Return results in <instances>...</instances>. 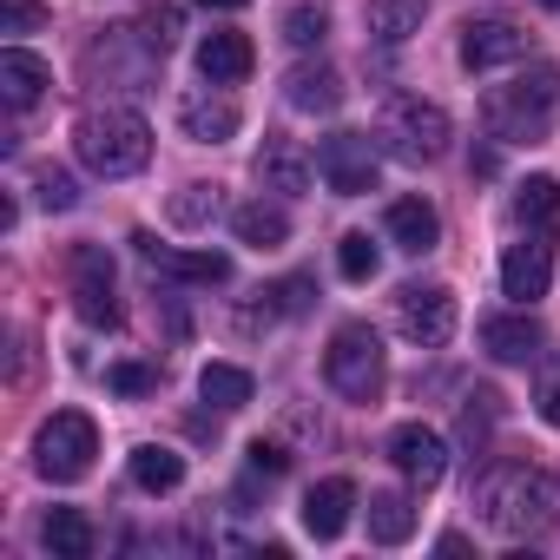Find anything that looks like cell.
Listing matches in <instances>:
<instances>
[{"instance_id":"41","label":"cell","mask_w":560,"mask_h":560,"mask_svg":"<svg viewBox=\"0 0 560 560\" xmlns=\"http://www.w3.org/2000/svg\"><path fill=\"white\" fill-rule=\"evenodd\" d=\"M540 8H553V14H560V0H540Z\"/></svg>"},{"instance_id":"19","label":"cell","mask_w":560,"mask_h":560,"mask_svg":"<svg viewBox=\"0 0 560 560\" xmlns=\"http://www.w3.org/2000/svg\"><path fill=\"white\" fill-rule=\"evenodd\" d=\"M383 224H389V237H396V250H409V257H422V250H435V237H442V218H435V205H429V198H396Z\"/></svg>"},{"instance_id":"3","label":"cell","mask_w":560,"mask_h":560,"mask_svg":"<svg viewBox=\"0 0 560 560\" xmlns=\"http://www.w3.org/2000/svg\"><path fill=\"white\" fill-rule=\"evenodd\" d=\"M553 113H560V67H527L521 80H508V86H494V93L481 100L488 132L508 139V145H534V139H547Z\"/></svg>"},{"instance_id":"16","label":"cell","mask_w":560,"mask_h":560,"mask_svg":"<svg viewBox=\"0 0 560 560\" xmlns=\"http://www.w3.org/2000/svg\"><path fill=\"white\" fill-rule=\"evenodd\" d=\"M547 284H553V257H547V244H508V257H501V291L514 298V304H534V298H547Z\"/></svg>"},{"instance_id":"29","label":"cell","mask_w":560,"mask_h":560,"mask_svg":"<svg viewBox=\"0 0 560 560\" xmlns=\"http://www.w3.org/2000/svg\"><path fill=\"white\" fill-rule=\"evenodd\" d=\"M264 304L244 317V324H270V317H304L311 311V298H317V284L311 277H284V284H270V291H257Z\"/></svg>"},{"instance_id":"12","label":"cell","mask_w":560,"mask_h":560,"mask_svg":"<svg viewBox=\"0 0 560 560\" xmlns=\"http://www.w3.org/2000/svg\"><path fill=\"white\" fill-rule=\"evenodd\" d=\"M514 60H527V34L514 21H468L462 27V67L468 73H494Z\"/></svg>"},{"instance_id":"13","label":"cell","mask_w":560,"mask_h":560,"mask_svg":"<svg viewBox=\"0 0 560 560\" xmlns=\"http://www.w3.org/2000/svg\"><path fill=\"white\" fill-rule=\"evenodd\" d=\"M257 178H264V191H284V198H298V191H311V178H317V159H311L298 139L270 132V139L257 145Z\"/></svg>"},{"instance_id":"8","label":"cell","mask_w":560,"mask_h":560,"mask_svg":"<svg viewBox=\"0 0 560 560\" xmlns=\"http://www.w3.org/2000/svg\"><path fill=\"white\" fill-rule=\"evenodd\" d=\"M317 172H324V185H330L337 198H363V191H376V178H383L376 139H370V132H330V139L317 145Z\"/></svg>"},{"instance_id":"5","label":"cell","mask_w":560,"mask_h":560,"mask_svg":"<svg viewBox=\"0 0 560 560\" xmlns=\"http://www.w3.org/2000/svg\"><path fill=\"white\" fill-rule=\"evenodd\" d=\"M93 455H100V429L86 409H54L40 429H34V468L47 481H86L93 475Z\"/></svg>"},{"instance_id":"14","label":"cell","mask_w":560,"mask_h":560,"mask_svg":"<svg viewBox=\"0 0 560 560\" xmlns=\"http://www.w3.org/2000/svg\"><path fill=\"white\" fill-rule=\"evenodd\" d=\"M178 132H185L191 145H224V139L237 132V106H231L224 93H211V86H191V93L178 100Z\"/></svg>"},{"instance_id":"21","label":"cell","mask_w":560,"mask_h":560,"mask_svg":"<svg viewBox=\"0 0 560 560\" xmlns=\"http://www.w3.org/2000/svg\"><path fill=\"white\" fill-rule=\"evenodd\" d=\"M47 86H54L47 60H34L27 47H8V54H0V93H8V106H14V113H27Z\"/></svg>"},{"instance_id":"33","label":"cell","mask_w":560,"mask_h":560,"mask_svg":"<svg viewBox=\"0 0 560 560\" xmlns=\"http://www.w3.org/2000/svg\"><path fill=\"white\" fill-rule=\"evenodd\" d=\"M178 34H185V14H178V8H152V14L139 21V40H145L152 54H172Z\"/></svg>"},{"instance_id":"23","label":"cell","mask_w":560,"mask_h":560,"mask_svg":"<svg viewBox=\"0 0 560 560\" xmlns=\"http://www.w3.org/2000/svg\"><path fill=\"white\" fill-rule=\"evenodd\" d=\"M370 540L376 547H402L409 534H416V501L409 494H396V488H383V494H370Z\"/></svg>"},{"instance_id":"20","label":"cell","mask_w":560,"mask_h":560,"mask_svg":"<svg viewBox=\"0 0 560 560\" xmlns=\"http://www.w3.org/2000/svg\"><path fill=\"white\" fill-rule=\"evenodd\" d=\"M481 350L494 363H534L540 357V324L521 311V317H488L481 324Z\"/></svg>"},{"instance_id":"7","label":"cell","mask_w":560,"mask_h":560,"mask_svg":"<svg viewBox=\"0 0 560 560\" xmlns=\"http://www.w3.org/2000/svg\"><path fill=\"white\" fill-rule=\"evenodd\" d=\"M67 277H73V311L93 330H119V291H113V257H106V244H73Z\"/></svg>"},{"instance_id":"32","label":"cell","mask_w":560,"mask_h":560,"mask_svg":"<svg viewBox=\"0 0 560 560\" xmlns=\"http://www.w3.org/2000/svg\"><path fill=\"white\" fill-rule=\"evenodd\" d=\"M494 416H501V396H494V389H475V396H468V409H462V442H468V448H481V442H488V429H494Z\"/></svg>"},{"instance_id":"36","label":"cell","mask_w":560,"mask_h":560,"mask_svg":"<svg viewBox=\"0 0 560 560\" xmlns=\"http://www.w3.org/2000/svg\"><path fill=\"white\" fill-rule=\"evenodd\" d=\"M534 409H540V422H547V429H560V357H547V363H540Z\"/></svg>"},{"instance_id":"2","label":"cell","mask_w":560,"mask_h":560,"mask_svg":"<svg viewBox=\"0 0 560 560\" xmlns=\"http://www.w3.org/2000/svg\"><path fill=\"white\" fill-rule=\"evenodd\" d=\"M73 152L93 178H132L145 172L152 159V126L132 113V106H106V113H86L73 126Z\"/></svg>"},{"instance_id":"22","label":"cell","mask_w":560,"mask_h":560,"mask_svg":"<svg viewBox=\"0 0 560 560\" xmlns=\"http://www.w3.org/2000/svg\"><path fill=\"white\" fill-rule=\"evenodd\" d=\"M284 100H291L298 113H337V106H343V73H337V67H291Z\"/></svg>"},{"instance_id":"28","label":"cell","mask_w":560,"mask_h":560,"mask_svg":"<svg viewBox=\"0 0 560 560\" xmlns=\"http://www.w3.org/2000/svg\"><path fill=\"white\" fill-rule=\"evenodd\" d=\"M132 481H139L145 494H172V488L185 481V455H172V448L145 442V448H132Z\"/></svg>"},{"instance_id":"11","label":"cell","mask_w":560,"mask_h":560,"mask_svg":"<svg viewBox=\"0 0 560 560\" xmlns=\"http://www.w3.org/2000/svg\"><path fill=\"white\" fill-rule=\"evenodd\" d=\"M389 462H396L402 481H416V488H442V475H448V442H442L429 422H402V429L389 435Z\"/></svg>"},{"instance_id":"15","label":"cell","mask_w":560,"mask_h":560,"mask_svg":"<svg viewBox=\"0 0 560 560\" xmlns=\"http://www.w3.org/2000/svg\"><path fill=\"white\" fill-rule=\"evenodd\" d=\"M350 508H357V481L350 475H330L304 494V534L311 540H337L350 527Z\"/></svg>"},{"instance_id":"30","label":"cell","mask_w":560,"mask_h":560,"mask_svg":"<svg viewBox=\"0 0 560 560\" xmlns=\"http://www.w3.org/2000/svg\"><path fill=\"white\" fill-rule=\"evenodd\" d=\"M218 205H224V198H218V185H178V191H172V205H165V218H172L178 231H205V224L218 218Z\"/></svg>"},{"instance_id":"10","label":"cell","mask_w":560,"mask_h":560,"mask_svg":"<svg viewBox=\"0 0 560 560\" xmlns=\"http://www.w3.org/2000/svg\"><path fill=\"white\" fill-rule=\"evenodd\" d=\"M132 250H139L145 270L172 277V284H231V257L224 250H172L152 231H132Z\"/></svg>"},{"instance_id":"38","label":"cell","mask_w":560,"mask_h":560,"mask_svg":"<svg viewBox=\"0 0 560 560\" xmlns=\"http://www.w3.org/2000/svg\"><path fill=\"white\" fill-rule=\"evenodd\" d=\"M40 21H47L40 0H0V27H8V34H27V27H40Z\"/></svg>"},{"instance_id":"39","label":"cell","mask_w":560,"mask_h":560,"mask_svg":"<svg viewBox=\"0 0 560 560\" xmlns=\"http://www.w3.org/2000/svg\"><path fill=\"white\" fill-rule=\"evenodd\" d=\"M250 468L277 481V475H284V468H291V455H284V448H277V442H250Z\"/></svg>"},{"instance_id":"40","label":"cell","mask_w":560,"mask_h":560,"mask_svg":"<svg viewBox=\"0 0 560 560\" xmlns=\"http://www.w3.org/2000/svg\"><path fill=\"white\" fill-rule=\"evenodd\" d=\"M198 8H224V14H237V8H250V0H198Z\"/></svg>"},{"instance_id":"6","label":"cell","mask_w":560,"mask_h":560,"mask_svg":"<svg viewBox=\"0 0 560 560\" xmlns=\"http://www.w3.org/2000/svg\"><path fill=\"white\" fill-rule=\"evenodd\" d=\"M383 139H389V152H402L409 165H435V159L448 152L455 126H448V113H442L435 100H389Z\"/></svg>"},{"instance_id":"17","label":"cell","mask_w":560,"mask_h":560,"mask_svg":"<svg viewBox=\"0 0 560 560\" xmlns=\"http://www.w3.org/2000/svg\"><path fill=\"white\" fill-rule=\"evenodd\" d=\"M508 211H514V224H521L527 237H560V178H547V172L521 178Z\"/></svg>"},{"instance_id":"26","label":"cell","mask_w":560,"mask_h":560,"mask_svg":"<svg viewBox=\"0 0 560 560\" xmlns=\"http://www.w3.org/2000/svg\"><path fill=\"white\" fill-rule=\"evenodd\" d=\"M40 540H47V553H60V560H86V553H93V527H86L80 508H54V514L40 521Z\"/></svg>"},{"instance_id":"1","label":"cell","mask_w":560,"mask_h":560,"mask_svg":"<svg viewBox=\"0 0 560 560\" xmlns=\"http://www.w3.org/2000/svg\"><path fill=\"white\" fill-rule=\"evenodd\" d=\"M475 514L494 534H540L560 514V481L540 475V468H527V462H494L475 481Z\"/></svg>"},{"instance_id":"24","label":"cell","mask_w":560,"mask_h":560,"mask_svg":"<svg viewBox=\"0 0 560 560\" xmlns=\"http://www.w3.org/2000/svg\"><path fill=\"white\" fill-rule=\"evenodd\" d=\"M231 231H237V244H250V250H277V244L291 237V218L277 211V205H264V198H250V205L231 211Z\"/></svg>"},{"instance_id":"37","label":"cell","mask_w":560,"mask_h":560,"mask_svg":"<svg viewBox=\"0 0 560 560\" xmlns=\"http://www.w3.org/2000/svg\"><path fill=\"white\" fill-rule=\"evenodd\" d=\"M106 383H113L119 396H145V389H159V363H113Z\"/></svg>"},{"instance_id":"18","label":"cell","mask_w":560,"mask_h":560,"mask_svg":"<svg viewBox=\"0 0 560 560\" xmlns=\"http://www.w3.org/2000/svg\"><path fill=\"white\" fill-rule=\"evenodd\" d=\"M250 67H257V54H250L244 34H205V40H198V73H205L211 86H237V80H250Z\"/></svg>"},{"instance_id":"34","label":"cell","mask_w":560,"mask_h":560,"mask_svg":"<svg viewBox=\"0 0 560 560\" xmlns=\"http://www.w3.org/2000/svg\"><path fill=\"white\" fill-rule=\"evenodd\" d=\"M324 34H330V14L324 8H291L284 14V40L291 47H324Z\"/></svg>"},{"instance_id":"4","label":"cell","mask_w":560,"mask_h":560,"mask_svg":"<svg viewBox=\"0 0 560 560\" xmlns=\"http://www.w3.org/2000/svg\"><path fill=\"white\" fill-rule=\"evenodd\" d=\"M324 376L343 402H376L383 383H389V363H383V337L370 324H343L324 350Z\"/></svg>"},{"instance_id":"35","label":"cell","mask_w":560,"mask_h":560,"mask_svg":"<svg viewBox=\"0 0 560 560\" xmlns=\"http://www.w3.org/2000/svg\"><path fill=\"white\" fill-rule=\"evenodd\" d=\"M34 198H40L47 211H73V205H80V185H73L67 172H54V165H40V172H34Z\"/></svg>"},{"instance_id":"31","label":"cell","mask_w":560,"mask_h":560,"mask_svg":"<svg viewBox=\"0 0 560 560\" xmlns=\"http://www.w3.org/2000/svg\"><path fill=\"white\" fill-rule=\"evenodd\" d=\"M376 244H370V231H350L343 244H337V270L350 277V284H370V277H376Z\"/></svg>"},{"instance_id":"25","label":"cell","mask_w":560,"mask_h":560,"mask_svg":"<svg viewBox=\"0 0 560 560\" xmlns=\"http://www.w3.org/2000/svg\"><path fill=\"white\" fill-rule=\"evenodd\" d=\"M198 396H205L211 409H244V402L257 396V383H250V370H237V363H205V370H198Z\"/></svg>"},{"instance_id":"9","label":"cell","mask_w":560,"mask_h":560,"mask_svg":"<svg viewBox=\"0 0 560 560\" xmlns=\"http://www.w3.org/2000/svg\"><path fill=\"white\" fill-rule=\"evenodd\" d=\"M396 330L422 350H442L455 337V291L448 284H402L396 291Z\"/></svg>"},{"instance_id":"27","label":"cell","mask_w":560,"mask_h":560,"mask_svg":"<svg viewBox=\"0 0 560 560\" xmlns=\"http://www.w3.org/2000/svg\"><path fill=\"white\" fill-rule=\"evenodd\" d=\"M422 14H429V0H370V34L383 47H402L422 27Z\"/></svg>"}]
</instances>
